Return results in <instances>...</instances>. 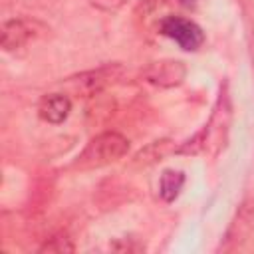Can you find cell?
<instances>
[{
  "label": "cell",
  "mask_w": 254,
  "mask_h": 254,
  "mask_svg": "<svg viewBox=\"0 0 254 254\" xmlns=\"http://www.w3.org/2000/svg\"><path fill=\"white\" fill-rule=\"evenodd\" d=\"M161 32H163L167 38L175 40L183 50H189V52L200 48V44H202V40H204L202 30H200L194 22H190V20H187V18H179V16H169V18H165L163 24H161Z\"/></svg>",
  "instance_id": "cell-3"
},
{
  "label": "cell",
  "mask_w": 254,
  "mask_h": 254,
  "mask_svg": "<svg viewBox=\"0 0 254 254\" xmlns=\"http://www.w3.org/2000/svg\"><path fill=\"white\" fill-rule=\"evenodd\" d=\"M183 185H185V175H183L181 171H165V173L161 175L159 192H161V196H163L167 202H171V200H175V198L179 196Z\"/></svg>",
  "instance_id": "cell-8"
},
{
  "label": "cell",
  "mask_w": 254,
  "mask_h": 254,
  "mask_svg": "<svg viewBox=\"0 0 254 254\" xmlns=\"http://www.w3.org/2000/svg\"><path fill=\"white\" fill-rule=\"evenodd\" d=\"M171 153H175V143L173 141H169V139L153 141L151 145H147L145 149H141L135 155V165H153L157 161H163Z\"/></svg>",
  "instance_id": "cell-7"
},
{
  "label": "cell",
  "mask_w": 254,
  "mask_h": 254,
  "mask_svg": "<svg viewBox=\"0 0 254 254\" xmlns=\"http://www.w3.org/2000/svg\"><path fill=\"white\" fill-rule=\"evenodd\" d=\"M42 250H52V252H71L73 250V244L69 242V238L65 236H56V238H50V242H46L42 246Z\"/></svg>",
  "instance_id": "cell-9"
},
{
  "label": "cell",
  "mask_w": 254,
  "mask_h": 254,
  "mask_svg": "<svg viewBox=\"0 0 254 254\" xmlns=\"http://www.w3.org/2000/svg\"><path fill=\"white\" fill-rule=\"evenodd\" d=\"M141 77L157 87H175L187 77V67L179 60H159L147 64L141 71Z\"/></svg>",
  "instance_id": "cell-2"
},
{
  "label": "cell",
  "mask_w": 254,
  "mask_h": 254,
  "mask_svg": "<svg viewBox=\"0 0 254 254\" xmlns=\"http://www.w3.org/2000/svg\"><path fill=\"white\" fill-rule=\"evenodd\" d=\"M69 109H71V101L67 95H62V93H50L46 95L42 101H40V117L48 123H62L67 115H69Z\"/></svg>",
  "instance_id": "cell-5"
},
{
  "label": "cell",
  "mask_w": 254,
  "mask_h": 254,
  "mask_svg": "<svg viewBox=\"0 0 254 254\" xmlns=\"http://www.w3.org/2000/svg\"><path fill=\"white\" fill-rule=\"evenodd\" d=\"M121 71H123V67L117 65V64H113V65H103V67H99V69L81 73V75L77 77V83L83 85V87L89 89V91H93V89H101V87L113 83V81L121 75Z\"/></svg>",
  "instance_id": "cell-6"
},
{
  "label": "cell",
  "mask_w": 254,
  "mask_h": 254,
  "mask_svg": "<svg viewBox=\"0 0 254 254\" xmlns=\"http://www.w3.org/2000/svg\"><path fill=\"white\" fill-rule=\"evenodd\" d=\"M127 149H129V141L123 135L107 131V133H101V135L93 137L87 143L85 151L79 157V163L87 165V167L107 165V163H113V161L121 159L127 153Z\"/></svg>",
  "instance_id": "cell-1"
},
{
  "label": "cell",
  "mask_w": 254,
  "mask_h": 254,
  "mask_svg": "<svg viewBox=\"0 0 254 254\" xmlns=\"http://www.w3.org/2000/svg\"><path fill=\"white\" fill-rule=\"evenodd\" d=\"M127 0H91V6L99 8V10H105V12H113V10H119Z\"/></svg>",
  "instance_id": "cell-10"
},
{
  "label": "cell",
  "mask_w": 254,
  "mask_h": 254,
  "mask_svg": "<svg viewBox=\"0 0 254 254\" xmlns=\"http://www.w3.org/2000/svg\"><path fill=\"white\" fill-rule=\"evenodd\" d=\"M38 22L34 20H26V18H12L6 20L2 24V34H0V42L2 48L6 52H14L22 46H26L34 36H36V28Z\"/></svg>",
  "instance_id": "cell-4"
}]
</instances>
